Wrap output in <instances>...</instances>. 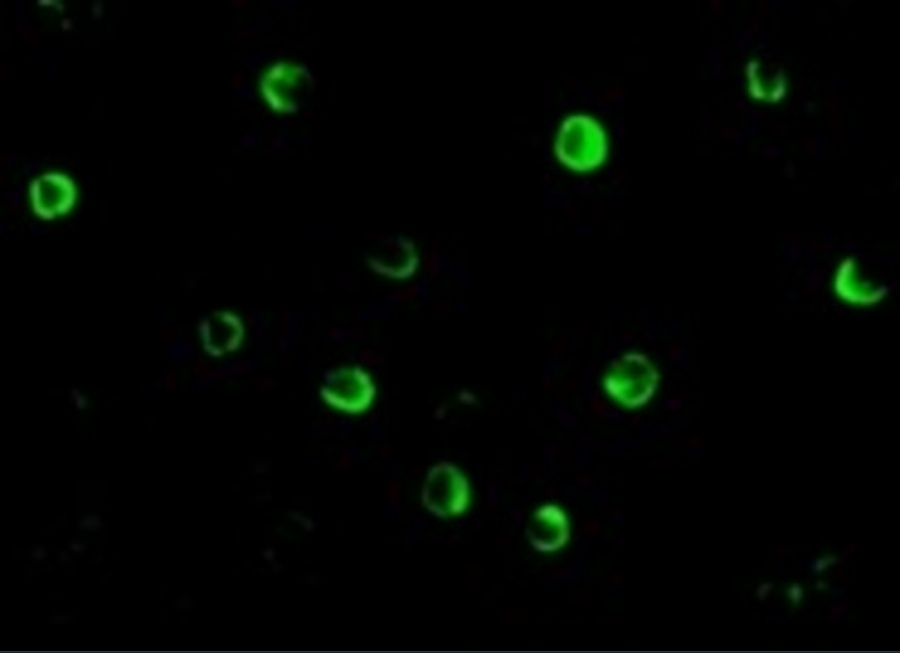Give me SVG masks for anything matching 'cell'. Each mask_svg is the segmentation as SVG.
Listing matches in <instances>:
<instances>
[{"mask_svg": "<svg viewBox=\"0 0 900 653\" xmlns=\"http://www.w3.org/2000/svg\"><path fill=\"white\" fill-rule=\"evenodd\" d=\"M607 152L605 132L591 117L573 115L562 123L555 154L565 167L576 172L593 170L604 162Z\"/></svg>", "mask_w": 900, "mask_h": 653, "instance_id": "6da1fadb", "label": "cell"}, {"mask_svg": "<svg viewBox=\"0 0 900 653\" xmlns=\"http://www.w3.org/2000/svg\"><path fill=\"white\" fill-rule=\"evenodd\" d=\"M570 536L569 521L562 509L553 504L540 507L528 527L531 544L541 552L562 548Z\"/></svg>", "mask_w": 900, "mask_h": 653, "instance_id": "8992f818", "label": "cell"}, {"mask_svg": "<svg viewBox=\"0 0 900 653\" xmlns=\"http://www.w3.org/2000/svg\"><path fill=\"white\" fill-rule=\"evenodd\" d=\"M659 375L641 353H627L616 360L604 379L607 393L628 408L647 403L654 394Z\"/></svg>", "mask_w": 900, "mask_h": 653, "instance_id": "7a4b0ae2", "label": "cell"}, {"mask_svg": "<svg viewBox=\"0 0 900 653\" xmlns=\"http://www.w3.org/2000/svg\"><path fill=\"white\" fill-rule=\"evenodd\" d=\"M202 338L209 352L220 355L239 346L243 338V326L235 315L219 313L204 323Z\"/></svg>", "mask_w": 900, "mask_h": 653, "instance_id": "ba28073f", "label": "cell"}, {"mask_svg": "<svg viewBox=\"0 0 900 653\" xmlns=\"http://www.w3.org/2000/svg\"><path fill=\"white\" fill-rule=\"evenodd\" d=\"M370 375L359 367H344L329 373L321 388L324 401L350 414L365 411L375 397Z\"/></svg>", "mask_w": 900, "mask_h": 653, "instance_id": "277c9868", "label": "cell"}, {"mask_svg": "<svg viewBox=\"0 0 900 653\" xmlns=\"http://www.w3.org/2000/svg\"><path fill=\"white\" fill-rule=\"evenodd\" d=\"M31 199L35 212L47 219L66 213L73 205L75 188L61 174H46L31 185Z\"/></svg>", "mask_w": 900, "mask_h": 653, "instance_id": "5b68a950", "label": "cell"}, {"mask_svg": "<svg viewBox=\"0 0 900 653\" xmlns=\"http://www.w3.org/2000/svg\"><path fill=\"white\" fill-rule=\"evenodd\" d=\"M422 501L431 513L439 517L458 516L465 512L470 503L468 481L453 464L440 462L426 476Z\"/></svg>", "mask_w": 900, "mask_h": 653, "instance_id": "3957f363", "label": "cell"}, {"mask_svg": "<svg viewBox=\"0 0 900 653\" xmlns=\"http://www.w3.org/2000/svg\"><path fill=\"white\" fill-rule=\"evenodd\" d=\"M370 263L377 272L394 279H405L414 274L419 259L414 245L408 240L391 241L371 257Z\"/></svg>", "mask_w": 900, "mask_h": 653, "instance_id": "52a82bcc", "label": "cell"}, {"mask_svg": "<svg viewBox=\"0 0 900 653\" xmlns=\"http://www.w3.org/2000/svg\"><path fill=\"white\" fill-rule=\"evenodd\" d=\"M788 595L794 603H798L803 596V590L799 585L795 584L789 588Z\"/></svg>", "mask_w": 900, "mask_h": 653, "instance_id": "9c48e42d", "label": "cell"}, {"mask_svg": "<svg viewBox=\"0 0 900 653\" xmlns=\"http://www.w3.org/2000/svg\"><path fill=\"white\" fill-rule=\"evenodd\" d=\"M834 561H835V557H833V556H828L826 558L819 559L815 564V569L817 571H821Z\"/></svg>", "mask_w": 900, "mask_h": 653, "instance_id": "30bf717a", "label": "cell"}, {"mask_svg": "<svg viewBox=\"0 0 900 653\" xmlns=\"http://www.w3.org/2000/svg\"><path fill=\"white\" fill-rule=\"evenodd\" d=\"M770 589L771 585L769 583H763L757 591L758 598L764 599L769 593Z\"/></svg>", "mask_w": 900, "mask_h": 653, "instance_id": "8fae6325", "label": "cell"}]
</instances>
